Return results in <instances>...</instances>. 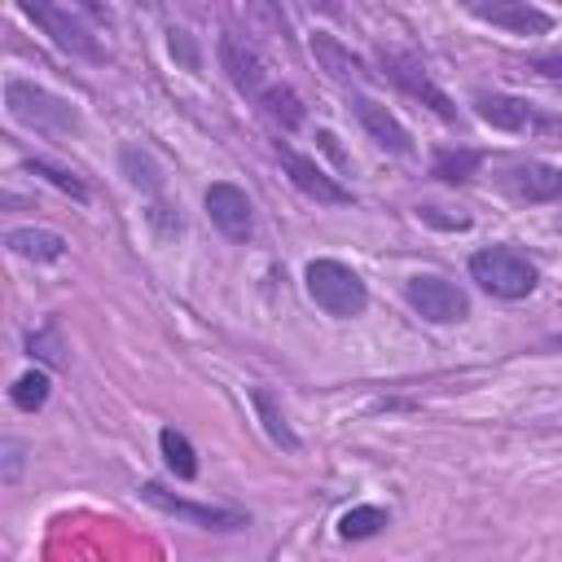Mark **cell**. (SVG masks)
<instances>
[{"label": "cell", "mask_w": 562, "mask_h": 562, "mask_svg": "<svg viewBox=\"0 0 562 562\" xmlns=\"http://www.w3.org/2000/svg\"><path fill=\"white\" fill-rule=\"evenodd\" d=\"M316 140H321V149H325V154H329L338 167H351V158L342 154V145H338V136H334V132H325V127H321V132H316Z\"/></svg>", "instance_id": "30"}, {"label": "cell", "mask_w": 562, "mask_h": 562, "mask_svg": "<svg viewBox=\"0 0 562 562\" xmlns=\"http://www.w3.org/2000/svg\"><path fill=\"white\" fill-rule=\"evenodd\" d=\"M167 44H171V53H176L189 70H198V66H202V57H198V48H193V35H189V31L171 26V31H167Z\"/></svg>", "instance_id": "29"}, {"label": "cell", "mask_w": 562, "mask_h": 562, "mask_svg": "<svg viewBox=\"0 0 562 562\" xmlns=\"http://www.w3.org/2000/svg\"><path fill=\"white\" fill-rule=\"evenodd\" d=\"M501 184L518 198V202H562V167L558 162H544V158H527V162H514L501 171Z\"/></svg>", "instance_id": "13"}, {"label": "cell", "mask_w": 562, "mask_h": 562, "mask_svg": "<svg viewBox=\"0 0 562 562\" xmlns=\"http://www.w3.org/2000/svg\"><path fill=\"white\" fill-rule=\"evenodd\" d=\"M250 404H255V417H259L263 435H268L281 452H299V448H303V439L294 435V426H290V417H285V408H281V395H277L272 386H250Z\"/></svg>", "instance_id": "15"}, {"label": "cell", "mask_w": 562, "mask_h": 562, "mask_svg": "<svg viewBox=\"0 0 562 562\" xmlns=\"http://www.w3.org/2000/svg\"><path fill=\"white\" fill-rule=\"evenodd\" d=\"M531 70H540L544 79H562V57H536Z\"/></svg>", "instance_id": "31"}, {"label": "cell", "mask_w": 562, "mask_h": 562, "mask_svg": "<svg viewBox=\"0 0 562 562\" xmlns=\"http://www.w3.org/2000/svg\"><path fill=\"white\" fill-rule=\"evenodd\" d=\"M48 395H53L48 369H26V373L13 378V386H9V404H13L18 413H40V408L48 404Z\"/></svg>", "instance_id": "22"}, {"label": "cell", "mask_w": 562, "mask_h": 562, "mask_svg": "<svg viewBox=\"0 0 562 562\" xmlns=\"http://www.w3.org/2000/svg\"><path fill=\"white\" fill-rule=\"evenodd\" d=\"M386 527H391V509H382V505H351L338 518V536L342 540H373Z\"/></svg>", "instance_id": "21"}, {"label": "cell", "mask_w": 562, "mask_h": 562, "mask_svg": "<svg viewBox=\"0 0 562 562\" xmlns=\"http://www.w3.org/2000/svg\"><path fill=\"white\" fill-rule=\"evenodd\" d=\"M259 105H263V114H268V119H277L285 132H294V127L303 123V105H299L294 88H285V83H272V88L259 97Z\"/></svg>", "instance_id": "24"}, {"label": "cell", "mask_w": 562, "mask_h": 562, "mask_svg": "<svg viewBox=\"0 0 562 562\" xmlns=\"http://www.w3.org/2000/svg\"><path fill=\"white\" fill-rule=\"evenodd\" d=\"M215 57H220V70L228 75V83L241 92V97H263L268 92V70H263V57L255 53V44H246L237 31H224L215 40Z\"/></svg>", "instance_id": "10"}, {"label": "cell", "mask_w": 562, "mask_h": 562, "mask_svg": "<svg viewBox=\"0 0 562 562\" xmlns=\"http://www.w3.org/2000/svg\"><path fill=\"white\" fill-rule=\"evenodd\" d=\"M479 167H483V154L470 149V145H443L430 158V176L443 180V184H465V180L479 176Z\"/></svg>", "instance_id": "18"}, {"label": "cell", "mask_w": 562, "mask_h": 562, "mask_svg": "<svg viewBox=\"0 0 562 562\" xmlns=\"http://www.w3.org/2000/svg\"><path fill=\"white\" fill-rule=\"evenodd\" d=\"M22 18H31L61 53L83 57V61H105V44L97 40V31L88 26V9L83 4H44V0H22L18 4Z\"/></svg>", "instance_id": "4"}, {"label": "cell", "mask_w": 562, "mask_h": 562, "mask_svg": "<svg viewBox=\"0 0 562 562\" xmlns=\"http://www.w3.org/2000/svg\"><path fill=\"white\" fill-rule=\"evenodd\" d=\"M312 57H316V66L329 75V79H338V83H356L360 75H364V61L338 40V35H329V31H312Z\"/></svg>", "instance_id": "16"}, {"label": "cell", "mask_w": 562, "mask_h": 562, "mask_svg": "<svg viewBox=\"0 0 562 562\" xmlns=\"http://www.w3.org/2000/svg\"><path fill=\"white\" fill-rule=\"evenodd\" d=\"M303 285H307L312 303H316L325 316H334V321H356V316H364V307H369V285H364V277H360L351 263H342V259H312V263L303 268Z\"/></svg>", "instance_id": "2"}, {"label": "cell", "mask_w": 562, "mask_h": 562, "mask_svg": "<svg viewBox=\"0 0 562 562\" xmlns=\"http://www.w3.org/2000/svg\"><path fill=\"white\" fill-rule=\"evenodd\" d=\"M149 224H154V233L158 237H180L184 233V220H180V211L167 202V198H158V202H149Z\"/></svg>", "instance_id": "26"}, {"label": "cell", "mask_w": 562, "mask_h": 562, "mask_svg": "<svg viewBox=\"0 0 562 562\" xmlns=\"http://www.w3.org/2000/svg\"><path fill=\"white\" fill-rule=\"evenodd\" d=\"M140 501L167 518H180L189 527H202V531H246L250 527V514L237 509V505H198V501H184L176 492H167L158 479H145L140 483Z\"/></svg>", "instance_id": "6"}, {"label": "cell", "mask_w": 562, "mask_h": 562, "mask_svg": "<svg viewBox=\"0 0 562 562\" xmlns=\"http://www.w3.org/2000/svg\"><path fill=\"white\" fill-rule=\"evenodd\" d=\"M4 246H9V255H18V259H31V263H57L61 255H66V237L61 233H53V228H9L4 233Z\"/></svg>", "instance_id": "17"}, {"label": "cell", "mask_w": 562, "mask_h": 562, "mask_svg": "<svg viewBox=\"0 0 562 562\" xmlns=\"http://www.w3.org/2000/svg\"><path fill=\"white\" fill-rule=\"evenodd\" d=\"M22 465H26V443L22 439H4V487H13L22 479Z\"/></svg>", "instance_id": "28"}, {"label": "cell", "mask_w": 562, "mask_h": 562, "mask_svg": "<svg viewBox=\"0 0 562 562\" xmlns=\"http://www.w3.org/2000/svg\"><path fill=\"white\" fill-rule=\"evenodd\" d=\"M22 167H26L31 176H44V180H48L57 193H66L70 202H79V206L88 202V184H83V180H79L70 167H61V162H48V158H26Z\"/></svg>", "instance_id": "23"}, {"label": "cell", "mask_w": 562, "mask_h": 562, "mask_svg": "<svg viewBox=\"0 0 562 562\" xmlns=\"http://www.w3.org/2000/svg\"><path fill=\"white\" fill-rule=\"evenodd\" d=\"M474 114L496 127V132H514V136H562V114H549L540 110L536 101L527 97H514V92H496V88H479L470 97Z\"/></svg>", "instance_id": "5"}, {"label": "cell", "mask_w": 562, "mask_h": 562, "mask_svg": "<svg viewBox=\"0 0 562 562\" xmlns=\"http://www.w3.org/2000/svg\"><path fill=\"white\" fill-rule=\"evenodd\" d=\"M202 206H206V220L215 224L220 237H228V241H237V246L250 241V233H255V202H250V193H246L241 184H233V180L206 184Z\"/></svg>", "instance_id": "8"}, {"label": "cell", "mask_w": 562, "mask_h": 562, "mask_svg": "<svg viewBox=\"0 0 562 562\" xmlns=\"http://www.w3.org/2000/svg\"><path fill=\"white\" fill-rule=\"evenodd\" d=\"M158 452H162V465H167L176 479H184V483L198 479V448L189 443L184 430L162 426V430H158Z\"/></svg>", "instance_id": "20"}, {"label": "cell", "mask_w": 562, "mask_h": 562, "mask_svg": "<svg viewBox=\"0 0 562 562\" xmlns=\"http://www.w3.org/2000/svg\"><path fill=\"white\" fill-rule=\"evenodd\" d=\"M382 70H386V79L391 83H400L408 97H417L422 105H430L443 123H457V105L448 101V92L426 75V66H417L413 57H404V53H382Z\"/></svg>", "instance_id": "12"}, {"label": "cell", "mask_w": 562, "mask_h": 562, "mask_svg": "<svg viewBox=\"0 0 562 562\" xmlns=\"http://www.w3.org/2000/svg\"><path fill=\"white\" fill-rule=\"evenodd\" d=\"M404 299H408V307H413L422 321H430V325H461V321L470 316V294H465L457 281L435 277V272L408 277V281H404Z\"/></svg>", "instance_id": "7"}, {"label": "cell", "mask_w": 562, "mask_h": 562, "mask_svg": "<svg viewBox=\"0 0 562 562\" xmlns=\"http://www.w3.org/2000/svg\"><path fill=\"white\" fill-rule=\"evenodd\" d=\"M351 114H356V123L364 127V136H369L378 149L400 154V158L413 154V136H408V127H404L382 101H373V97H364V92H351Z\"/></svg>", "instance_id": "14"}, {"label": "cell", "mask_w": 562, "mask_h": 562, "mask_svg": "<svg viewBox=\"0 0 562 562\" xmlns=\"http://www.w3.org/2000/svg\"><path fill=\"white\" fill-rule=\"evenodd\" d=\"M26 356L35 360H48V364H61L66 360V347H61V334H57V321H44L40 329L26 334Z\"/></svg>", "instance_id": "25"}, {"label": "cell", "mask_w": 562, "mask_h": 562, "mask_svg": "<svg viewBox=\"0 0 562 562\" xmlns=\"http://www.w3.org/2000/svg\"><path fill=\"white\" fill-rule=\"evenodd\" d=\"M470 281L492 299L518 303L540 285V272L518 246H483L470 255Z\"/></svg>", "instance_id": "3"}, {"label": "cell", "mask_w": 562, "mask_h": 562, "mask_svg": "<svg viewBox=\"0 0 562 562\" xmlns=\"http://www.w3.org/2000/svg\"><path fill=\"white\" fill-rule=\"evenodd\" d=\"M4 110L13 123H22L40 136H75L83 127V114L75 101H66V97H57L44 83L22 79V75L4 79Z\"/></svg>", "instance_id": "1"}, {"label": "cell", "mask_w": 562, "mask_h": 562, "mask_svg": "<svg viewBox=\"0 0 562 562\" xmlns=\"http://www.w3.org/2000/svg\"><path fill=\"white\" fill-rule=\"evenodd\" d=\"M470 18L487 22V26H501L505 35H549L553 31V13L540 9V4H527V0H474L465 4Z\"/></svg>", "instance_id": "11"}, {"label": "cell", "mask_w": 562, "mask_h": 562, "mask_svg": "<svg viewBox=\"0 0 562 562\" xmlns=\"http://www.w3.org/2000/svg\"><path fill=\"white\" fill-rule=\"evenodd\" d=\"M277 158H281V167H285L290 184H294L303 198H312V202H321V206H347V202H351V189H347L342 180H334L316 158L299 154L294 145L277 140Z\"/></svg>", "instance_id": "9"}, {"label": "cell", "mask_w": 562, "mask_h": 562, "mask_svg": "<svg viewBox=\"0 0 562 562\" xmlns=\"http://www.w3.org/2000/svg\"><path fill=\"white\" fill-rule=\"evenodd\" d=\"M417 220L430 224V228H443V233H465L470 228V215H443V206H417Z\"/></svg>", "instance_id": "27"}, {"label": "cell", "mask_w": 562, "mask_h": 562, "mask_svg": "<svg viewBox=\"0 0 562 562\" xmlns=\"http://www.w3.org/2000/svg\"><path fill=\"white\" fill-rule=\"evenodd\" d=\"M119 162H123V176H127L149 202L162 198V167H158V158H154L149 149H140V145H123V149H119Z\"/></svg>", "instance_id": "19"}]
</instances>
